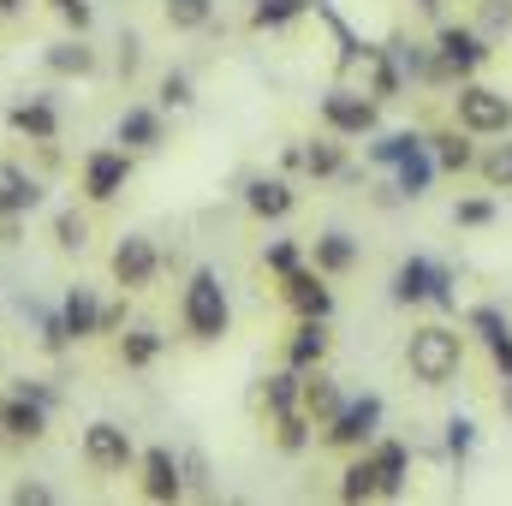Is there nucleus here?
Returning <instances> with one entry per match:
<instances>
[{
    "label": "nucleus",
    "instance_id": "0eeeda50",
    "mask_svg": "<svg viewBox=\"0 0 512 506\" xmlns=\"http://www.w3.org/2000/svg\"><path fill=\"white\" fill-rule=\"evenodd\" d=\"M483 60H489V48H483V36H477V30H459V24H447V30H441V60H435V66H441V78H447V72H477Z\"/></svg>",
    "mask_w": 512,
    "mask_h": 506
},
{
    "label": "nucleus",
    "instance_id": "4be33fe9",
    "mask_svg": "<svg viewBox=\"0 0 512 506\" xmlns=\"http://www.w3.org/2000/svg\"><path fill=\"white\" fill-rule=\"evenodd\" d=\"M251 209L256 215H286L292 209V191L280 179H251Z\"/></svg>",
    "mask_w": 512,
    "mask_h": 506
},
{
    "label": "nucleus",
    "instance_id": "f257e3e1",
    "mask_svg": "<svg viewBox=\"0 0 512 506\" xmlns=\"http://www.w3.org/2000/svg\"><path fill=\"white\" fill-rule=\"evenodd\" d=\"M405 358H411V376L417 381L441 387V381L459 376V334L453 328H417L411 346H405Z\"/></svg>",
    "mask_w": 512,
    "mask_h": 506
},
{
    "label": "nucleus",
    "instance_id": "58836bf2",
    "mask_svg": "<svg viewBox=\"0 0 512 506\" xmlns=\"http://www.w3.org/2000/svg\"><path fill=\"white\" fill-rule=\"evenodd\" d=\"M280 447H286V453H298V447H304V423H298L292 411L280 417Z\"/></svg>",
    "mask_w": 512,
    "mask_h": 506
},
{
    "label": "nucleus",
    "instance_id": "f8f14e48",
    "mask_svg": "<svg viewBox=\"0 0 512 506\" xmlns=\"http://www.w3.org/2000/svg\"><path fill=\"white\" fill-rule=\"evenodd\" d=\"M286 298H292V304H298L304 316H328V310H334L328 286H322L316 274H304V268H292V274H286Z\"/></svg>",
    "mask_w": 512,
    "mask_h": 506
},
{
    "label": "nucleus",
    "instance_id": "ea45409f",
    "mask_svg": "<svg viewBox=\"0 0 512 506\" xmlns=\"http://www.w3.org/2000/svg\"><path fill=\"white\" fill-rule=\"evenodd\" d=\"M268 268L292 274V268H298V251H292V245H268Z\"/></svg>",
    "mask_w": 512,
    "mask_h": 506
},
{
    "label": "nucleus",
    "instance_id": "c756f323",
    "mask_svg": "<svg viewBox=\"0 0 512 506\" xmlns=\"http://www.w3.org/2000/svg\"><path fill=\"white\" fill-rule=\"evenodd\" d=\"M48 66H54V72H90L96 60H90V48H78V42H66V48H54V54H48Z\"/></svg>",
    "mask_w": 512,
    "mask_h": 506
},
{
    "label": "nucleus",
    "instance_id": "4468645a",
    "mask_svg": "<svg viewBox=\"0 0 512 506\" xmlns=\"http://www.w3.org/2000/svg\"><path fill=\"white\" fill-rule=\"evenodd\" d=\"M60 322H66V340L78 334H102V310H96V298H90V286H78L72 298H66V310H60Z\"/></svg>",
    "mask_w": 512,
    "mask_h": 506
},
{
    "label": "nucleus",
    "instance_id": "79ce46f5",
    "mask_svg": "<svg viewBox=\"0 0 512 506\" xmlns=\"http://www.w3.org/2000/svg\"><path fill=\"white\" fill-rule=\"evenodd\" d=\"M0 12H18V0H0Z\"/></svg>",
    "mask_w": 512,
    "mask_h": 506
},
{
    "label": "nucleus",
    "instance_id": "9d476101",
    "mask_svg": "<svg viewBox=\"0 0 512 506\" xmlns=\"http://www.w3.org/2000/svg\"><path fill=\"white\" fill-rule=\"evenodd\" d=\"M179 489H185V483H179L173 453H167V447H155V453L143 459V495H149V501H179Z\"/></svg>",
    "mask_w": 512,
    "mask_h": 506
},
{
    "label": "nucleus",
    "instance_id": "e433bc0d",
    "mask_svg": "<svg viewBox=\"0 0 512 506\" xmlns=\"http://www.w3.org/2000/svg\"><path fill=\"white\" fill-rule=\"evenodd\" d=\"M161 102H167V108H185V102H191V84H185L179 72H167V78H161Z\"/></svg>",
    "mask_w": 512,
    "mask_h": 506
},
{
    "label": "nucleus",
    "instance_id": "4c0bfd02",
    "mask_svg": "<svg viewBox=\"0 0 512 506\" xmlns=\"http://www.w3.org/2000/svg\"><path fill=\"white\" fill-rule=\"evenodd\" d=\"M54 233H60V245H66V251H72V245H84V221H78V215H60V221H54Z\"/></svg>",
    "mask_w": 512,
    "mask_h": 506
},
{
    "label": "nucleus",
    "instance_id": "f03ea898",
    "mask_svg": "<svg viewBox=\"0 0 512 506\" xmlns=\"http://www.w3.org/2000/svg\"><path fill=\"white\" fill-rule=\"evenodd\" d=\"M185 328L197 340H221L227 334V292L215 280V268H197L191 286H185Z\"/></svg>",
    "mask_w": 512,
    "mask_h": 506
},
{
    "label": "nucleus",
    "instance_id": "2f4dec72",
    "mask_svg": "<svg viewBox=\"0 0 512 506\" xmlns=\"http://www.w3.org/2000/svg\"><path fill=\"white\" fill-rule=\"evenodd\" d=\"M304 6H310V0H262V6H256V24H262V30H268V24H286V18H298Z\"/></svg>",
    "mask_w": 512,
    "mask_h": 506
},
{
    "label": "nucleus",
    "instance_id": "72a5a7b5",
    "mask_svg": "<svg viewBox=\"0 0 512 506\" xmlns=\"http://www.w3.org/2000/svg\"><path fill=\"white\" fill-rule=\"evenodd\" d=\"M483 179H489V185H512V143H501V149L483 155Z\"/></svg>",
    "mask_w": 512,
    "mask_h": 506
},
{
    "label": "nucleus",
    "instance_id": "423d86ee",
    "mask_svg": "<svg viewBox=\"0 0 512 506\" xmlns=\"http://www.w3.org/2000/svg\"><path fill=\"white\" fill-rule=\"evenodd\" d=\"M322 120L334 131H346V137H364V131H376V102H364L352 90H334V96H322Z\"/></svg>",
    "mask_w": 512,
    "mask_h": 506
},
{
    "label": "nucleus",
    "instance_id": "473e14b6",
    "mask_svg": "<svg viewBox=\"0 0 512 506\" xmlns=\"http://www.w3.org/2000/svg\"><path fill=\"white\" fill-rule=\"evenodd\" d=\"M167 18L185 24V30H197V24H209V0H167Z\"/></svg>",
    "mask_w": 512,
    "mask_h": 506
},
{
    "label": "nucleus",
    "instance_id": "cd10ccee",
    "mask_svg": "<svg viewBox=\"0 0 512 506\" xmlns=\"http://www.w3.org/2000/svg\"><path fill=\"white\" fill-rule=\"evenodd\" d=\"M435 167H447V173H465V167H471V143H459V137H441V143H435Z\"/></svg>",
    "mask_w": 512,
    "mask_h": 506
},
{
    "label": "nucleus",
    "instance_id": "5701e85b",
    "mask_svg": "<svg viewBox=\"0 0 512 506\" xmlns=\"http://www.w3.org/2000/svg\"><path fill=\"white\" fill-rule=\"evenodd\" d=\"M298 393H304V411H310V417H334V411L346 405V399H340V387H334V381H322V376L304 381Z\"/></svg>",
    "mask_w": 512,
    "mask_h": 506
},
{
    "label": "nucleus",
    "instance_id": "ddd939ff",
    "mask_svg": "<svg viewBox=\"0 0 512 506\" xmlns=\"http://www.w3.org/2000/svg\"><path fill=\"white\" fill-rule=\"evenodd\" d=\"M0 429H12L18 441H36V435H42V399H30V393L6 399V405H0Z\"/></svg>",
    "mask_w": 512,
    "mask_h": 506
},
{
    "label": "nucleus",
    "instance_id": "dca6fc26",
    "mask_svg": "<svg viewBox=\"0 0 512 506\" xmlns=\"http://www.w3.org/2000/svg\"><path fill=\"white\" fill-rule=\"evenodd\" d=\"M393 167H399V197H423V191H429V179H435V155H429L423 143H417L405 161H393Z\"/></svg>",
    "mask_w": 512,
    "mask_h": 506
},
{
    "label": "nucleus",
    "instance_id": "7ed1b4c3",
    "mask_svg": "<svg viewBox=\"0 0 512 506\" xmlns=\"http://www.w3.org/2000/svg\"><path fill=\"white\" fill-rule=\"evenodd\" d=\"M459 126L477 131V137H495L512 126V102L501 90H483V84H465L459 90Z\"/></svg>",
    "mask_w": 512,
    "mask_h": 506
},
{
    "label": "nucleus",
    "instance_id": "b1692460",
    "mask_svg": "<svg viewBox=\"0 0 512 506\" xmlns=\"http://www.w3.org/2000/svg\"><path fill=\"white\" fill-rule=\"evenodd\" d=\"M417 143H423L417 131H393V137H376V143H370V155H376L382 167H393V161H405V155H411Z\"/></svg>",
    "mask_w": 512,
    "mask_h": 506
},
{
    "label": "nucleus",
    "instance_id": "39448f33",
    "mask_svg": "<svg viewBox=\"0 0 512 506\" xmlns=\"http://www.w3.org/2000/svg\"><path fill=\"white\" fill-rule=\"evenodd\" d=\"M84 459H90L96 471H126L131 465V435L120 423H90V429H84Z\"/></svg>",
    "mask_w": 512,
    "mask_h": 506
},
{
    "label": "nucleus",
    "instance_id": "f3484780",
    "mask_svg": "<svg viewBox=\"0 0 512 506\" xmlns=\"http://www.w3.org/2000/svg\"><path fill=\"white\" fill-rule=\"evenodd\" d=\"M429 280H435V262L411 256V262H399V274H393V298H399V304H417V298H429Z\"/></svg>",
    "mask_w": 512,
    "mask_h": 506
},
{
    "label": "nucleus",
    "instance_id": "6ab92c4d",
    "mask_svg": "<svg viewBox=\"0 0 512 506\" xmlns=\"http://www.w3.org/2000/svg\"><path fill=\"white\" fill-rule=\"evenodd\" d=\"M322 352H328V334H322V316H310V322L298 328V340H292V370H310Z\"/></svg>",
    "mask_w": 512,
    "mask_h": 506
},
{
    "label": "nucleus",
    "instance_id": "6e6552de",
    "mask_svg": "<svg viewBox=\"0 0 512 506\" xmlns=\"http://www.w3.org/2000/svg\"><path fill=\"white\" fill-rule=\"evenodd\" d=\"M126 173H131V161L120 149H96L90 167H84V185H90V197H114L126 185Z\"/></svg>",
    "mask_w": 512,
    "mask_h": 506
},
{
    "label": "nucleus",
    "instance_id": "7c9ffc66",
    "mask_svg": "<svg viewBox=\"0 0 512 506\" xmlns=\"http://www.w3.org/2000/svg\"><path fill=\"white\" fill-rule=\"evenodd\" d=\"M304 167L310 173H340L346 155H340V143H316V149H304Z\"/></svg>",
    "mask_w": 512,
    "mask_h": 506
},
{
    "label": "nucleus",
    "instance_id": "a878e982",
    "mask_svg": "<svg viewBox=\"0 0 512 506\" xmlns=\"http://www.w3.org/2000/svg\"><path fill=\"white\" fill-rule=\"evenodd\" d=\"M155 352H161V334H155V328H137V334H126V364H131V370H143Z\"/></svg>",
    "mask_w": 512,
    "mask_h": 506
},
{
    "label": "nucleus",
    "instance_id": "2eb2a0df",
    "mask_svg": "<svg viewBox=\"0 0 512 506\" xmlns=\"http://www.w3.org/2000/svg\"><path fill=\"white\" fill-rule=\"evenodd\" d=\"M370 465H376V495H387V501H393V495L405 489V447H399V441H382Z\"/></svg>",
    "mask_w": 512,
    "mask_h": 506
},
{
    "label": "nucleus",
    "instance_id": "412c9836",
    "mask_svg": "<svg viewBox=\"0 0 512 506\" xmlns=\"http://www.w3.org/2000/svg\"><path fill=\"white\" fill-rule=\"evenodd\" d=\"M352 256H358V245H352L346 233H328V239H316V268H322V274H340V268H352Z\"/></svg>",
    "mask_w": 512,
    "mask_h": 506
},
{
    "label": "nucleus",
    "instance_id": "9b49d317",
    "mask_svg": "<svg viewBox=\"0 0 512 506\" xmlns=\"http://www.w3.org/2000/svg\"><path fill=\"white\" fill-rule=\"evenodd\" d=\"M42 203V191H36V179L24 173V167H12V161H0V215H18V209H36Z\"/></svg>",
    "mask_w": 512,
    "mask_h": 506
},
{
    "label": "nucleus",
    "instance_id": "37998d69",
    "mask_svg": "<svg viewBox=\"0 0 512 506\" xmlns=\"http://www.w3.org/2000/svg\"><path fill=\"white\" fill-rule=\"evenodd\" d=\"M417 6H423V12H435V6H441V0H417Z\"/></svg>",
    "mask_w": 512,
    "mask_h": 506
},
{
    "label": "nucleus",
    "instance_id": "20e7f679",
    "mask_svg": "<svg viewBox=\"0 0 512 506\" xmlns=\"http://www.w3.org/2000/svg\"><path fill=\"white\" fill-rule=\"evenodd\" d=\"M376 423H382V399L364 393V399H352V405H340V411L328 417V441H334V447H358V441L376 435Z\"/></svg>",
    "mask_w": 512,
    "mask_h": 506
},
{
    "label": "nucleus",
    "instance_id": "bb28decb",
    "mask_svg": "<svg viewBox=\"0 0 512 506\" xmlns=\"http://www.w3.org/2000/svg\"><path fill=\"white\" fill-rule=\"evenodd\" d=\"M471 328H477V334H483L489 346H501V340H512L507 316H501V310H489V304H483V310H471Z\"/></svg>",
    "mask_w": 512,
    "mask_h": 506
},
{
    "label": "nucleus",
    "instance_id": "393cba45",
    "mask_svg": "<svg viewBox=\"0 0 512 506\" xmlns=\"http://www.w3.org/2000/svg\"><path fill=\"white\" fill-rule=\"evenodd\" d=\"M262 399H268V411H274V417H286V411L298 405V376H274L268 387H262Z\"/></svg>",
    "mask_w": 512,
    "mask_h": 506
},
{
    "label": "nucleus",
    "instance_id": "a19ab883",
    "mask_svg": "<svg viewBox=\"0 0 512 506\" xmlns=\"http://www.w3.org/2000/svg\"><path fill=\"white\" fill-rule=\"evenodd\" d=\"M489 352H495V364H501V370L512 376V340H501V346H489Z\"/></svg>",
    "mask_w": 512,
    "mask_h": 506
},
{
    "label": "nucleus",
    "instance_id": "aec40b11",
    "mask_svg": "<svg viewBox=\"0 0 512 506\" xmlns=\"http://www.w3.org/2000/svg\"><path fill=\"white\" fill-rule=\"evenodd\" d=\"M12 126L24 137H36V143H48L54 137V108L48 102H24V108H12Z\"/></svg>",
    "mask_w": 512,
    "mask_h": 506
},
{
    "label": "nucleus",
    "instance_id": "f704fd0d",
    "mask_svg": "<svg viewBox=\"0 0 512 506\" xmlns=\"http://www.w3.org/2000/svg\"><path fill=\"white\" fill-rule=\"evenodd\" d=\"M453 221H459V227H483V221H495V203L471 197V203H459V209H453Z\"/></svg>",
    "mask_w": 512,
    "mask_h": 506
},
{
    "label": "nucleus",
    "instance_id": "c9c22d12",
    "mask_svg": "<svg viewBox=\"0 0 512 506\" xmlns=\"http://www.w3.org/2000/svg\"><path fill=\"white\" fill-rule=\"evenodd\" d=\"M471 441H477V423H471V417H453V423H447V447H453V453H471Z\"/></svg>",
    "mask_w": 512,
    "mask_h": 506
},
{
    "label": "nucleus",
    "instance_id": "a211bd4d",
    "mask_svg": "<svg viewBox=\"0 0 512 506\" xmlns=\"http://www.w3.org/2000/svg\"><path fill=\"white\" fill-rule=\"evenodd\" d=\"M155 137H161V120H155L149 108H126V114H120V143H126V149H149Z\"/></svg>",
    "mask_w": 512,
    "mask_h": 506
},
{
    "label": "nucleus",
    "instance_id": "1a4fd4ad",
    "mask_svg": "<svg viewBox=\"0 0 512 506\" xmlns=\"http://www.w3.org/2000/svg\"><path fill=\"white\" fill-rule=\"evenodd\" d=\"M149 274H155V245H149V239H120V251H114V280H120V286H149Z\"/></svg>",
    "mask_w": 512,
    "mask_h": 506
},
{
    "label": "nucleus",
    "instance_id": "c85d7f7f",
    "mask_svg": "<svg viewBox=\"0 0 512 506\" xmlns=\"http://www.w3.org/2000/svg\"><path fill=\"white\" fill-rule=\"evenodd\" d=\"M340 495H346V501H370V495H376V465H370V459H364V465H352Z\"/></svg>",
    "mask_w": 512,
    "mask_h": 506
}]
</instances>
